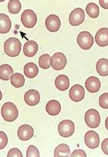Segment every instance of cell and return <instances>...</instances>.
Segmentation results:
<instances>
[{
    "label": "cell",
    "instance_id": "9c48e42d",
    "mask_svg": "<svg viewBox=\"0 0 108 157\" xmlns=\"http://www.w3.org/2000/svg\"><path fill=\"white\" fill-rule=\"evenodd\" d=\"M99 141V137L96 132L94 131H88L86 132L85 135V143L88 148L94 149L98 147Z\"/></svg>",
    "mask_w": 108,
    "mask_h": 157
},
{
    "label": "cell",
    "instance_id": "3957f363",
    "mask_svg": "<svg viewBox=\"0 0 108 157\" xmlns=\"http://www.w3.org/2000/svg\"><path fill=\"white\" fill-rule=\"evenodd\" d=\"M85 121L90 128H96L99 126L101 117L99 112L94 109H89L85 115Z\"/></svg>",
    "mask_w": 108,
    "mask_h": 157
},
{
    "label": "cell",
    "instance_id": "5bb4252c",
    "mask_svg": "<svg viewBox=\"0 0 108 157\" xmlns=\"http://www.w3.org/2000/svg\"><path fill=\"white\" fill-rule=\"evenodd\" d=\"M96 44L100 47H105L108 45V29L103 27L100 29L95 35Z\"/></svg>",
    "mask_w": 108,
    "mask_h": 157
},
{
    "label": "cell",
    "instance_id": "4dcf8cb0",
    "mask_svg": "<svg viewBox=\"0 0 108 157\" xmlns=\"http://www.w3.org/2000/svg\"><path fill=\"white\" fill-rule=\"evenodd\" d=\"M14 156H17V157H22L23 155L21 152V151L17 148H11L8 154V157H14Z\"/></svg>",
    "mask_w": 108,
    "mask_h": 157
},
{
    "label": "cell",
    "instance_id": "4316f807",
    "mask_svg": "<svg viewBox=\"0 0 108 157\" xmlns=\"http://www.w3.org/2000/svg\"><path fill=\"white\" fill-rule=\"evenodd\" d=\"M51 56L48 54H44L42 55L38 60L39 66L43 69H48L51 67L50 60Z\"/></svg>",
    "mask_w": 108,
    "mask_h": 157
},
{
    "label": "cell",
    "instance_id": "e575fe53",
    "mask_svg": "<svg viewBox=\"0 0 108 157\" xmlns=\"http://www.w3.org/2000/svg\"><path fill=\"white\" fill-rule=\"evenodd\" d=\"M105 126H106V129L108 130V117H107V118L106 119V121H105Z\"/></svg>",
    "mask_w": 108,
    "mask_h": 157
},
{
    "label": "cell",
    "instance_id": "52a82bcc",
    "mask_svg": "<svg viewBox=\"0 0 108 157\" xmlns=\"http://www.w3.org/2000/svg\"><path fill=\"white\" fill-rule=\"evenodd\" d=\"M51 66L56 70H61L67 64V58L62 52H56L53 54L50 60Z\"/></svg>",
    "mask_w": 108,
    "mask_h": 157
},
{
    "label": "cell",
    "instance_id": "7c38bea8",
    "mask_svg": "<svg viewBox=\"0 0 108 157\" xmlns=\"http://www.w3.org/2000/svg\"><path fill=\"white\" fill-rule=\"evenodd\" d=\"M34 134V128L29 124H23L18 131V136L20 140L26 141L33 137Z\"/></svg>",
    "mask_w": 108,
    "mask_h": 157
},
{
    "label": "cell",
    "instance_id": "83f0119b",
    "mask_svg": "<svg viewBox=\"0 0 108 157\" xmlns=\"http://www.w3.org/2000/svg\"><path fill=\"white\" fill-rule=\"evenodd\" d=\"M40 152L38 149L34 145H29L27 150V157H40Z\"/></svg>",
    "mask_w": 108,
    "mask_h": 157
},
{
    "label": "cell",
    "instance_id": "d4e9b609",
    "mask_svg": "<svg viewBox=\"0 0 108 157\" xmlns=\"http://www.w3.org/2000/svg\"><path fill=\"white\" fill-rule=\"evenodd\" d=\"M86 12L91 18L96 19L99 16V9L96 4L90 3L86 7Z\"/></svg>",
    "mask_w": 108,
    "mask_h": 157
},
{
    "label": "cell",
    "instance_id": "836d02e7",
    "mask_svg": "<svg viewBox=\"0 0 108 157\" xmlns=\"http://www.w3.org/2000/svg\"><path fill=\"white\" fill-rule=\"evenodd\" d=\"M100 6L105 10H108V0H99Z\"/></svg>",
    "mask_w": 108,
    "mask_h": 157
},
{
    "label": "cell",
    "instance_id": "8992f818",
    "mask_svg": "<svg viewBox=\"0 0 108 157\" xmlns=\"http://www.w3.org/2000/svg\"><path fill=\"white\" fill-rule=\"evenodd\" d=\"M21 21L25 27L32 29L35 27L37 22V16L34 11L26 10L21 15Z\"/></svg>",
    "mask_w": 108,
    "mask_h": 157
},
{
    "label": "cell",
    "instance_id": "e0dca14e",
    "mask_svg": "<svg viewBox=\"0 0 108 157\" xmlns=\"http://www.w3.org/2000/svg\"><path fill=\"white\" fill-rule=\"evenodd\" d=\"M70 85L69 79L67 76L65 75H60L58 76L55 80V86L59 91H66Z\"/></svg>",
    "mask_w": 108,
    "mask_h": 157
},
{
    "label": "cell",
    "instance_id": "6da1fadb",
    "mask_svg": "<svg viewBox=\"0 0 108 157\" xmlns=\"http://www.w3.org/2000/svg\"><path fill=\"white\" fill-rule=\"evenodd\" d=\"M4 51L6 55L11 57H17L21 51V43L18 38H10L4 44Z\"/></svg>",
    "mask_w": 108,
    "mask_h": 157
},
{
    "label": "cell",
    "instance_id": "ac0fdd59",
    "mask_svg": "<svg viewBox=\"0 0 108 157\" xmlns=\"http://www.w3.org/2000/svg\"><path fill=\"white\" fill-rule=\"evenodd\" d=\"M61 110V104L59 102L56 100H51L46 105V111L50 115H58L60 113Z\"/></svg>",
    "mask_w": 108,
    "mask_h": 157
},
{
    "label": "cell",
    "instance_id": "7402d4cb",
    "mask_svg": "<svg viewBox=\"0 0 108 157\" xmlns=\"http://www.w3.org/2000/svg\"><path fill=\"white\" fill-rule=\"evenodd\" d=\"M13 73V69L8 64H3L0 66V78L5 81H8Z\"/></svg>",
    "mask_w": 108,
    "mask_h": 157
},
{
    "label": "cell",
    "instance_id": "603a6c76",
    "mask_svg": "<svg viewBox=\"0 0 108 157\" xmlns=\"http://www.w3.org/2000/svg\"><path fill=\"white\" fill-rule=\"evenodd\" d=\"M10 79H11V83L14 88H19L22 87L24 85V83H25L24 76L19 73H15L13 74Z\"/></svg>",
    "mask_w": 108,
    "mask_h": 157
},
{
    "label": "cell",
    "instance_id": "d6986e66",
    "mask_svg": "<svg viewBox=\"0 0 108 157\" xmlns=\"http://www.w3.org/2000/svg\"><path fill=\"white\" fill-rule=\"evenodd\" d=\"M11 29V21L6 14H0V33L6 34L8 33Z\"/></svg>",
    "mask_w": 108,
    "mask_h": 157
},
{
    "label": "cell",
    "instance_id": "9a60e30c",
    "mask_svg": "<svg viewBox=\"0 0 108 157\" xmlns=\"http://www.w3.org/2000/svg\"><path fill=\"white\" fill-rule=\"evenodd\" d=\"M85 88L90 93H97L101 88V82L96 76H90L85 82Z\"/></svg>",
    "mask_w": 108,
    "mask_h": 157
},
{
    "label": "cell",
    "instance_id": "4fadbf2b",
    "mask_svg": "<svg viewBox=\"0 0 108 157\" xmlns=\"http://www.w3.org/2000/svg\"><path fill=\"white\" fill-rule=\"evenodd\" d=\"M25 102L29 106H35L39 104L40 96L39 92L35 90H30L24 95Z\"/></svg>",
    "mask_w": 108,
    "mask_h": 157
},
{
    "label": "cell",
    "instance_id": "f1b7e54d",
    "mask_svg": "<svg viewBox=\"0 0 108 157\" xmlns=\"http://www.w3.org/2000/svg\"><path fill=\"white\" fill-rule=\"evenodd\" d=\"M99 105L104 109H108V93L101 94L99 98Z\"/></svg>",
    "mask_w": 108,
    "mask_h": 157
},
{
    "label": "cell",
    "instance_id": "f546056e",
    "mask_svg": "<svg viewBox=\"0 0 108 157\" xmlns=\"http://www.w3.org/2000/svg\"><path fill=\"white\" fill-rule=\"evenodd\" d=\"M8 142V136L3 131L0 132V149H3Z\"/></svg>",
    "mask_w": 108,
    "mask_h": 157
},
{
    "label": "cell",
    "instance_id": "1f68e13d",
    "mask_svg": "<svg viewBox=\"0 0 108 157\" xmlns=\"http://www.w3.org/2000/svg\"><path fill=\"white\" fill-rule=\"evenodd\" d=\"M71 156H81V157H86V154L85 152V151H83V150H80V149H78V150H74L71 155H70Z\"/></svg>",
    "mask_w": 108,
    "mask_h": 157
},
{
    "label": "cell",
    "instance_id": "8fae6325",
    "mask_svg": "<svg viewBox=\"0 0 108 157\" xmlns=\"http://www.w3.org/2000/svg\"><path fill=\"white\" fill-rule=\"evenodd\" d=\"M46 29L51 32H56L61 27V21L59 17L55 14H51L45 21Z\"/></svg>",
    "mask_w": 108,
    "mask_h": 157
},
{
    "label": "cell",
    "instance_id": "7a4b0ae2",
    "mask_svg": "<svg viewBox=\"0 0 108 157\" xmlns=\"http://www.w3.org/2000/svg\"><path fill=\"white\" fill-rule=\"evenodd\" d=\"M2 115L8 122L14 121L19 116V111L14 104L8 102L3 104L2 108Z\"/></svg>",
    "mask_w": 108,
    "mask_h": 157
},
{
    "label": "cell",
    "instance_id": "5b68a950",
    "mask_svg": "<svg viewBox=\"0 0 108 157\" xmlns=\"http://www.w3.org/2000/svg\"><path fill=\"white\" fill-rule=\"evenodd\" d=\"M58 132L63 137H69L73 135L75 131V124L70 120H65L61 121L58 125Z\"/></svg>",
    "mask_w": 108,
    "mask_h": 157
},
{
    "label": "cell",
    "instance_id": "d6a6232c",
    "mask_svg": "<svg viewBox=\"0 0 108 157\" xmlns=\"http://www.w3.org/2000/svg\"><path fill=\"white\" fill-rule=\"evenodd\" d=\"M101 148L104 153L108 155V138L103 140L101 144Z\"/></svg>",
    "mask_w": 108,
    "mask_h": 157
},
{
    "label": "cell",
    "instance_id": "277c9868",
    "mask_svg": "<svg viewBox=\"0 0 108 157\" xmlns=\"http://www.w3.org/2000/svg\"><path fill=\"white\" fill-rule=\"evenodd\" d=\"M80 48L83 50L90 49L93 45L94 40L92 35L86 31L80 32L77 38Z\"/></svg>",
    "mask_w": 108,
    "mask_h": 157
},
{
    "label": "cell",
    "instance_id": "cb8c5ba5",
    "mask_svg": "<svg viewBox=\"0 0 108 157\" xmlns=\"http://www.w3.org/2000/svg\"><path fill=\"white\" fill-rule=\"evenodd\" d=\"M70 148L67 144H61L59 145L54 150V156H70Z\"/></svg>",
    "mask_w": 108,
    "mask_h": 157
},
{
    "label": "cell",
    "instance_id": "44dd1931",
    "mask_svg": "<svg viewBox=\"0 0 108 157\" xmlns=\"http://www.w3.org/2000/svg\"><path fill=\"white\" fill-rule=\"evenodd\" d=\"M38 68L34 62H29L24 66V73L29 78H34L38 74Z\"/></svg>",
    "mask_w": 108,
    "mask_h": 157
},
{
    "label": "cell",
    "instance_id": "30bf717a",
    "mask_svg": "<svg viewBox=\"0 0 108 157\" xmlns=\"http://www.w3.org/2000/svg\"><path fill=\"white\" fill-rule=\"evenodd\" d=\"M69 98L75 102L82 101L85 98V90L83 87L78 84L72 86L69 91Z\"/></svg>",
    "mask_w": 108,
    "mask_h": 157
},
{
    "label": "cell",
    "instance_id": "ffe728a7",
    "mask_svg": "<svg viewBox=\"0 0 108 157\" xmlns=\"http://www.w3.org/2000/svg\"><path fill=\"white\" fill-rule=\"evenodd\" d=\"M96 69L100 76H108V59L105 58L99 59L96 65Z\"/></svg>",
    "mask_w": 108,
    "mask_h": 157
},
{
    "label": "cell",
    "instance_id": "ba28073f",
    "mask_svg": "<svg viewBox=\"0 0 108 157\" xmlns=\"http://www.w3.org/2000/svg\"><path fill=\"white\" fill-rule=\"evenodd\" d=\"M85 19V13L82 8H75L69 15V24L72 26H78L82 24Z\"/></svg>",
    "mask_w": 108,
    "mask_h": 157
},
{
    "label": "cell",
    "instance_id": "484cf974",
    "mask_svg": "<svg viewBox=\"0 0 108 157\" xmlns=\"http://www.w3.org/2000/svg\"><path fill=\"white\" fill-rule=\"evenodd\" d=\"M21 3L19 1H18V0H10L8 3V8L9 12L11 14H18L21 11Z\"/></svg>",
    "mask_w": 108,
    "mask_h": 157
},
{
    "label": "cell",
    "instance_id": "2e32d148",
    "mask_svg": "<svg viewBox=\"0 0 108 157\" xmlns=\"http://www.w3.org/2000/svg\"><path fill=\"white\" fill-rule=\"evenodd\" d=\"M23 50L24 54L26 56L29 57H32L38 52V45L35 41L30 40L25 43Z\"/></svg>",
    "mask_w": 108,
    "mask_h": 157
}]
</instances>
